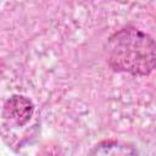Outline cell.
<instances>
[{
    "label": "cell",
    "instance_id": "obj_1",
    "mask_svg": "<svg viewBox=\"0 0 156 156\" xmlns=\"http://www.w3.org/2000/svg\"><path fill=\"white\" fill-rule=\"evenodd\" d=\"M107 55L115 69L145 76L155 67L156 46L150 35L135 28H124L110 38Z\"/></svg>",
    "mask_w": 156,
    "mask_h": 156
},
{
    "label": "cell",
    "instance_id": "obj_2",
    "mask_svg": "<svg viewBox=\"0 0 156 156\" xmlns=\"http://www.w3.org/2000/svg\"><path fill=\"white\" fill-rule=\"evenodd\" d=\"M34 111V106L29 99L22 95L11 96L4 105V117L10 123L21 127L26 124Z\"/></svg>",
    "mask_w": 156,
    "mask_h": 156
}]
</instances>
